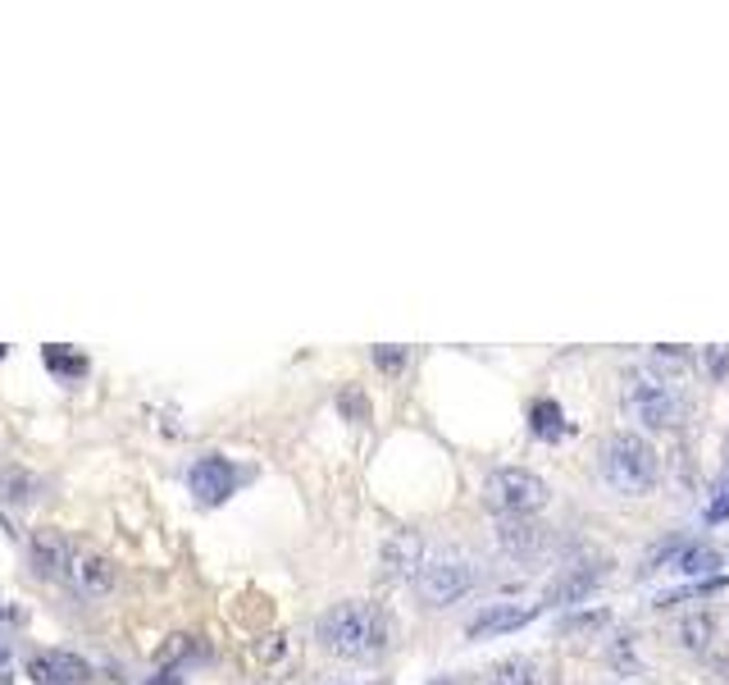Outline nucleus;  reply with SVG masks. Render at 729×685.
<instances>
[{
    "mask_svg": "<svg viewBox=\"0 0 729 685\" xmlns=\"http://www.w3.org/2000/svg\"><path fill=\"white\" fill-rule=\"evenodd\" d=\"M315 636L328 653L337 658H370L387 645V636H393V626H387V617L379 613L374 603H337L328 607V613L320 617Z\"/></svg>",
    "mask_w": 729,
    "mask_h": 685,
    "instance_id": "nucleus-1",
    "label": "nucleus"
},
{
    "mask_svg": "<svg viewBox=\"0 0 729 685\" xmlns=\"http://www.w3.org/2000/svg\"><path fill=\"white\" fill-rule=\"evenodd\" d=\"M597 471H602V480L616 494L638 498V494H647L657 485L661 462H657L653 444H643L638 435H611L602 444V452H597Z\"/></svg>",
    "mask_w": 729,
    "mask_h": 685,
    "instance_id": "nucleus-2",
    "label": "nucleus"
},
{
    "mask_svg": "<svg viewBox=\"0 0 729 685\" xmlns=\"http://www.w3.org/2000/svg\"><path fill=\"white\" fill-rule=\"evenodd\" d=\"M620 402H624V416L647 425V429H666L684 416V402L674 393L666 379H657L653 370H630L620 385Z\"/></svg>",
    "mask_w": 729,
    "mask_h": 685,
    "instance_id": "nucleus-3",
    "label": "nucleus"
},
{
    "mask_svg": "<svg viewBox=\"0 0 729 685\" xmlns=\"http://www.w3.org/2000/svg\"><path fill=\"white\" fill-rule=\"evenodd\" d=\"M483 498H488V507H498V512H506V517H529V512H538V507L547 503V485L534 471L502 466V471L488 475Z\"/></svg>",
    "mask_w": 729,
    "mask_h": 685,
    "instance_id": "nucleus-4",
    "label": "nucleus"
},
{
    "mask_svg": "<svg viewBox=\"0 0 729 685\" xmlns=\"http://www.w3.org/2000/svg\"><path fill=\"white\" fill-rule=\"evenodd\" d=\"M475 580H479V571L465 563V557H433V563H425L420 576H415V590H420V599L429 607H447L461 594H470Z\"/></svg>",
    "mask_w": 729,
    "mask_h": 685,
    "instance_id": "nucleus-5",
    "label": "nucleus"
},
{
    "mask_svg": "<svg viewBox=\"0 0 729 685\" xmlns=\"http://www.w3.org/2000/svg\"><path fill=\"white\" fill-rule=\"evenodd\" d=\"M64 586L77 594V599H100L115 590V563L106 553H92V548H73L69 563H64Z\"/></svg>",
    "mask_w": 729,
    "mask_h": 685,
    "instance_id": "nucleus-6",
    "label": "nucleus"
},
{
    "mask_svg": "<svg viewBox=\"0 0 729 685\" xmlns=\"http://www.w3.org/2000/svg\"><path fill=\"white\" fill-rule=\"evenodd\" d=\"M188 485L201 503H224L232 489H238V466L228 462V457H201V462L188 471Z\"/></svg>",
    "mask_w": 729,
    "mask_h": 685,
    "instance_id": "nucleus-7",
    "label": "nucleus"
},
{
    "mask_svg": "<svg viewBox=\"0 0 729 685\" xmlns=\"http://www.w3.org/2000/svg\"><path fill=\"white\" fill-rule=\"evenodd\" d=\"M28 676L37 685H87L92 668H87V658H77L69 649H50V653H37L28 663Z\"/></svg>",
    "mask_w": 729,
    "mask_h": 685,
    "instance_id": "nucleus-8",
    "label": "nucleus"
},
{
    "mask_svg": "<svg viewBox=\"0 0 729 685\" xmlns=\"http://www.w3.org/2000/svg\"><path fill=\"white\" fill-rule=\"evenodd\" d=\"M41 494H46L41 475L23 471V466H0V498H5V503H14V507H28V503H37Z\"/></svg>",
    "mask_w": 729,
    "mask_h": 685,
    "instance_id": "nucleus-9",
    "label": "nucleus"
},
{
    "mask_svg": "<svg viewBox=\"0 0 729 685\" xmlns=\"http://www.w3.org/2000/svg\"><path fill=\"white\" fill-rule=\"evenodd\" d=\"M657 567H670V571L697 576V571H716V567H720V553H716V548H707V544H680L674 553H666Z\"/></svg>",
    "mask_w": 729,
    "mask_h": 685,
    "instance_id": "nucleus-10",
    "label": "nucleus"
},
{
    "mask_svg": "<svg viewBox=\"0 0 729 685\" xmlns=\"http://www.w3.org/2000/svg\"><path fill=\"white\" fill-rule=\"evenodd\" d=\"M534 617V607H483V613L470 622V640H483L492 630H515Z\"/></svg>",
    "mask_w": 729,
    "mask_h": 685,
    "instance_id": "nucleus-11",
    "label": "nucleus"
},
{
    "mask_svg": "<svg viewBox=\"0 0 729 685\" xmlns=\"http://www.w3.org/2000/svg\"><path fill=\"white\" fill-rule=\"evenodd\" d=\"M69 553H73V544L60 540V535H37L33 540V563H37L41 576H64Z\"/></svg>",
    "mask_w": 729,
    "mask_h": 685,
    "instance_id": "nucleus-12",
    "label": "nucleus"
},
{
    "mask_svg": "<svg viewBox=\"0 0 729 685\" xmlns=\"http://www.w3.org/2000/svg\"><path fill=\"white\" fill-rule=\"evenodd\" d=\"M488 685H542V663H534V658H506V663L492 668Z\"/></svg>",
    "mask_w": 729,
    "mask_h": 685,
    "instance_id": "nucleus-13",
    "label": "nucleus"
},
{
    "mask_svg": "<svg viewBox=\"0 0 729 685\" xmlns=\"http://www.w3.org/2000/svg\"><path fill=\"white\" fill-rule=\"evenodd\" d=\"M529 429L538 439H561L565 435V416H561L557 402H534V408H529Z\"/></svg>",
    "mask_w": 729,
    "mask_h": 685,
    "instance_id": "nucleus-14",
    "label": "nucleus"
},
{
    "mask_svg": "<svg viewBox=\"0 0 729 685\" xmlns=\"http://www.w3.org/2000/svg\"><path fill=\"white\" fill-rule=\"evenodd\" d=\"M46 366H50V370H64V375H69V370H73V375H83V370H87V362L64 357L60 347H46Z\"/></svg>",
    "mask_w": 729,
    "mask_h": 685,
    "instance_id": "nucleus-15",
    "label": "nucleus"
},
{
    "mask_svg": "<svg viewBox=\"0 0 729 685\" xmlns=\"http://www.w3.org/2000/svg\"><path fill=\"white\" fill-rule=\"evenodd\" d=\"M729 517V475L716 485V498L707 503V521H725Z\"/></svg>",
    "mask_w": 729,
    "mask_h": 685,
    "instance_id": "nucleus-16",
    "label": "nucleus"
},
{
    "mask_svg": "<svg viewBox=\"0 0 729 685\" xmlns=\"http://www.w3.org/2000/svg\"><path fill=\"white\" fill-rule=\"evenodd\" d=\"M374 362H379L383 370H402L406 352H402V347H374Z\"/></svg>",
    "mask_w": 729,
    "mask_h": 685,
    "instance_id": "nucleus-17",
    "label": "nucleus"
},
{
    "mask_svg": "<svg viewBox=\"0 0 729 685\" xmlns=\"http://www.w3.org/2000/svg\"><path fill=\"white\" fill-rule=\"evenodd\" d=\"M729 366V357H725V352H707V370L716 375V370H725Z\"/></svg>",
    "mask_w": 729,
    "mask_h": 685,
    "instance_id": "nucleus-18",
    "label": "nucleus"
},
{
    "mask_svg": "<svg viewBox=\"0 0 729 685\" xmlns=\"http://www.w3.org/2000/svg\"><path fill=\"white\" fill-rule=\"evenodd\" d=\"M0 658H5V653H0Z\"/></svg>",
    "mask_w": 729,
    "mask_h": 685,
    "instance_id": "nucleus-19",
    "label": "nucleus"
}]
</instances>
